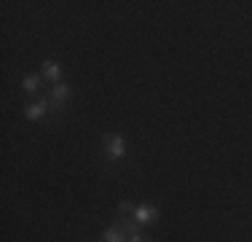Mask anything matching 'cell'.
Wrapping results in <instances>:
<instances>
[{"label":"cell","instance_id":"6da1fadb","mask_svg":"<svg viewBox=\"0 0 252 242\" xmlns=\"http://www.w3.org/2000/svg\"><path fill=\"white\" fill-rule=\"evenodd\" d=\"M102 151H105V156L110 161H118L126 156V137L121 132H110V135L102 137Z\"/></svg>","mask_w":252,"mask_h":242},{"label":"cell","instance_id":"7a4b0ae2","mask_svg":"<svg viewBox=\"0 0 252 242\" xmlns=\"http://www.w3.org/2000/svg\"><path fill=\"white\" fill-rule=\"evenodd\" d=\"M134 221L140 223V226H153V223L158 221V207H153V204H140V207H134Z\"/></svg>","mask_w":252,"mask_h":242},{"label":"cell","instance_id":"3957f363","mask_svg":"<svg viewBox=\"0 0 252 242\" xmlns=\"http://www.w3.org/2000/svg\"><path fill=\"white\" fill-rule=\"evenodd\" d=\"M70 97H73V92H70L67 83H54V89H51V94H49V102H51L54 108H64Z\"/></svg>","mask_w":252,"mask_h":242},{"label":"cell","instance_id":"277c9868","mask_svg":"<svg viewBox=\"0 0 252 242\" xmlns=\"http://www.w3.org/2000/svg\"><path fill=\"white\" fill-rule=\"evenodd\" d=\"M46 111H49V100L40 97L38 102H30V105L25 108V116H27V121H38V119L46 116Z\"/></svg>","mask_w":252,"mask_h":242},{"label":"cell","instance_id":"5b68a950","mask_svg":"<svg viewBox=\"0 0 252 242\" xmlns=\"http://www.w3.org/2000/svg\"><path fill=\"white\" fill-rule=\"evenodd\" d=\"M43 76L49 78V81L59 83V78H62V65L54 62V59H46V62H43Z\"/></svg>","mask_w":252,"mask_h":242},{"label":"cell","instance_id":"8992f818","mask_svg":"<svg viewBox=\"0 0 252 242\" xmlns=\"http://www.w3.org/2000/svg\"><path fill=\"white\" fill-rule=\"evenodd\" d=\"M102 240H105V242H126V232L118 226L116 221H113V226L102 232Z\"/></svg>","mask_w":252,"mask_h":242},{"label":"cell","instance_id":"52a82bcc","mask_svg":"<svg viewBox=\"0 0 252 242\" xmlns=\"http://www.w3.org/2000/svg\"><path fill=\"white\" fill-rule=\"evenodd\" d=\"M116 223L124 229V232H126V237H137V234H140V223H137V221H129L126 215L116 218Z\"/></svg>","mask_w":252,"mask_h":242},{"label":"cell","instance_id":"ba28073f","mask_svg":"<svg viewBox=\"0 0 252 242\" xmlns=\"http://www.w3.org/2000/svg\"><path fill=\"white\" fill-rule=\"evenodd\" d=\"M40 89V76L38 73H32V76H27L25 81H22V92L25 94H35Z\"/></svg>","mask_w":252,"mask_h":242},{"label":"cell","instance_id":"9c48e42d","mask_svg":"<svg viewBox=\"0 0 252 242\" xmlns=\"http://www.w3.org/2000/svg\"><path fill=\"white\" fill-rule=\"evenodd\" d=\"M118 213H121V215H126V213H134V207H131V204L126 202V199H121V202H118Z\"/></svg>","mask_w":252,"mask_h":242},{"label":"cell","instance_id":"30bf717a","mask_svg":"<svg viewBox=\"0 0 252 242\" xmlns=\"http://www.w3.org/2000/svg\"><path fill=\"white\" fill-rule=\"evenodd\" d=\"M129 242H148V240H142L140 234H137V237H129Z\"/></svg>","mask_w":252,"mask_h":242},{"label":"cell","instance_id":"8fae6325","mask_svg":"<svg viewBox=\"0 0 252 242\" xmlns=\"http://www.w3.org/2000/svg\"><path fill=\"white\" fill-rule=\"evenodd\" d=\"M148 242H156V240H148Z\"/></svg>","mask_w":252,"mask_h":242}]
</instances>
